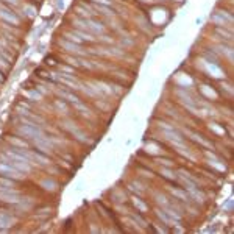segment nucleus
I'll list each match as a JSON object with an SVG mask.
<instances>
[{
    "label": "nucleus",
    "mask_w": 234,
    "mask_h": 234,
    "mask_svg": "<svg viewBox=\"0 0 234 234\" xmlns=\"http://www.w3.org/2000/svg\"><path fill=\"white\" fill-rule=\"evenodd\" d=\"M134 203H136V206H139L141 209H145V205H144V203H141L138 198H134Z\"/></svg>",
    "instance_id": "39448f33"
},
{
    "label": "nucleus",
    "mask_w": 234,
    "mask_h": 234,
    "mask_svg": "<svg viewBox=\"0 0 234 234\" xmlns=\"http://www.w3.org/2000/svg\"><path fill=\"white\" fill-rule=\"evenodd\" d=\"M0 17H3V19H6L8 22H11V23H19V20H17V17L14 16V14H11L9 11H0Z\"/></svg>",
    "instance_id": "20e7f679"
},
{
    "label": "nucleus",
    "mask_w": 234,
    "mask_h": 234,
    "mask_svg": "<svg viewBox=\"0 0 234 234\" xmlns=\"http://www.w3.org/2000/svg\"><path fill=\"white\" fill-rule=\"evenodd\" d=\"M14 223V219L5 212H0V231H3V228H9L13 226Z\"/></svg>",
    "instance_id": "7ed1b4c3"
},
{
    "label": "nucleus",
    "mask_w": 234,
    "mask_h": 234,
    "mask_svg": "<svg viewBox=\"0 0 234 234\" xmlns=\"http://www.w3.org/2000/svg\"><path fill=\"white\" fill-rule=\"evenodd\" d=\"M0 173L6 178H13V179H22L23 175L20 173V170H17L16 167H13L11 164H5L2 162L0 164Z\"/></svg>",
    "instance_id": "f257e3e1"
},
{
    "label": "nucleus",
    "mask_w": 234,
    "mask_h": 234,
    "mask_svg": "<svg viewBox=\"0 0 234 234\" xmlns=\"http://www.w3.org/2000/svg\"><path fill=\"white\" fill-rule=\"evenodd\" d=\"M0 201L5 203H19V194L13 189L0 187Z\"/></svg>",
    "instance_id": "f03ea898"
}]
</instances>
